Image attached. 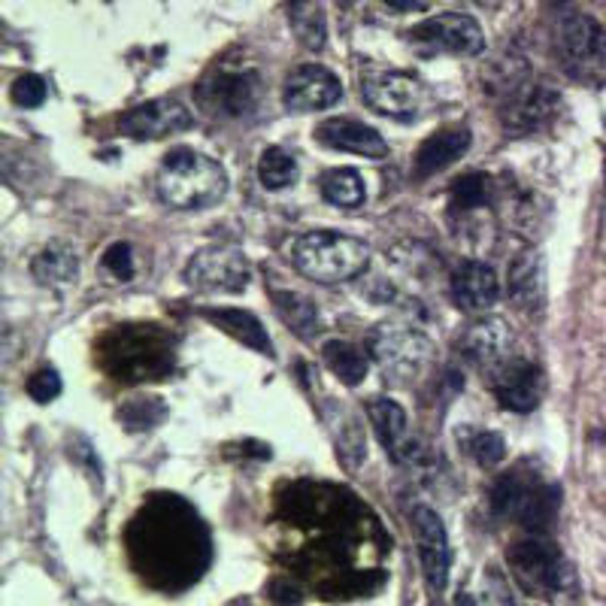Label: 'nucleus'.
Masks as SVG:
<instances>
[{
	"label": "nucleus",
	"mask_w": 606,
	"mask_h": 606,
	"mask_svg": "<svg viewBox=\"0 0 606 606\" xmlns=\"http://www.w3.org/2000/svg\"><path fill=\"white\" fill-rule=\"evenodd\" d=\"M489 192H492L489 179H485V176H480V173H470V176H464V179L455 185V192H452V204L461 206V209L485 206V201H489Z\"/></svg>",
	"instance_id": "30"
},
{
	"label": "nucleus",
	"mask_w": 606,
	"mask_h": 606,
	"mask_svg": "<svg viewBox=\"0 0 606 606\" xmlns=\"http://www.w3.org/2000/svg\"><path fill=\"white\" fill-rule=\"evenodd\" d=\"M298 161L295 155H288L286 150L279 146H270V150L261 152L258 158V179L267 192H283L288 185L298 183Z\"/></svg>",
	"instance_id": "28"
},
{
	"label": "nucleus",
	"mask_w": 606,
	"mask_h": 606,
	"mask_svg": "<svg viewBox=\"0 0 606 606\" xmlns=\"http://www.w3.org/2000/svg\"><path fill=\"white\" fill-rule=\"evenodd\" d=\"M367 419L377 431L379 443L394 464H412L419 458V440L412 436L410 419L401 403L389 398H370L367 401Z\"/></svg>",
	"instance_id": "12"
},
{
	"label": "nucleus",
	"mask_w": 606,
	"mask_h": 606,
	"mask_svg": "<svg viewBox=\"0 0 606 606\" xmlns=\"http://www.w3.org/2000/svg\"><path fill=\"white\" fill-rule=\"evenodd\" d=\"M455 606H480V604H476V597L473 595H458Z\"/></svg>",
	"instance_id": "35"
},
{
	"label": "nucleus",
	"mask_w": 606,
	"mask_h": 606,
	"mask_svg": "<svg viewBox=\"0 0 606 606\" xmlns=\"http://www.w3.org/2000/svg\"><path fill=\"white\" fill-rule=\"evenodd\" d=\"M201 316L213 321L218 331H225L230 333L234 340H240L243 346H249V349H255L258 355L274 358V340L267 337V328L255 319L253 312L234 307H206L201 309Z\"/></svg>",
	"instance_id": "19"
},
{
	"label": "nucleus",
	"mask_w": 606,
	"mask_h": 606,
	"mask_svg": "<svg viewBox=\"0 0 606 606\" xmlns=\"http://www.w3.org/2000/svg\"><path fill=\"white\" fill-rule=\"evenodd\" d=\"M321 197L331 206H340V209H358L364 206L367 188L361 173L352 171V167H337V171H328L321 176Z\"/></svg>",
	"instance_id": "25"
},
{
	"label": "nucleus",
	"mask_w": 606,
	"mask_h": 606,
	"mask_svg": "<svg viewBox=\"0 0 606 606\" xmlns=\"http://www.w3.org/2000/svg\"><path fill=\"white\" fill-rule=\"evenodd\" d=\"M412 43H424L431 49H443L452 55H480L485 52V34L480 22L464 12H440L412 28L407 34Z\"/></svg>",
	"instance_id": "8"
},
{
	"label": "nucleus",
	"mask_w": 606,
	"mask_h": 606,
	"mask_svg": "<svg viewBox=\"0 0 606 606\" xmlns=\"http://www.w3.org/2000/svg\"><path fill=\"white\" fill-rule=\"evenodd\" d=\"M494 394L513 412H531L543 398V377L534 364L527 361H510L501 364L494 377Z\"/></svg>",
	"instance_id": "17"
},
{
	"label": "nucleus",
	"mask_w": 606,
	"mask_h": 606,
	"mask_svg": "<svg viewBox=\"0 0 606 606\" xmlns=\"http://www.w3.org/2000/svg\"><path fill=\"white\" fill-rule=\"evenodd\" d=\"M291 264L319 286H337L364 274L370 246L337 230H309L291 246Z\"/></svg>",
	"instance_id": "2"
},
{
	"label": "nucleus",
	"mask_w": 606,
	"mask_h": 606,
	"mask_svg": "<svg viewBox=\"0 0 606 606\" xmlns=\"http://www.w3.org/2000/svg\"><path fill=\"white\" fill-rule=\"evenodd\" d=\"M321 358H325V367L331 370L333 377L340 379L343 386H361L367 379V355L352 343H343V340H331L321 349Z\"/></svg>",
	"instance_id": "26"
},
{
	"label": "nucleus",
	"mask_w": 606,
	"mask_h": 606,
	"mask_svg": "<svg viewBox=\"0 0 606 606\" xmlns=\"http://www.w3.org/2000/svg\"><path fill=\"white\" fill-rule=\"evenodd\" d=\"M361 97L379 115H389L398 122H412L419 119L424 106V85L410 73L401 70H379L367 68L361 73Z\"/></svg>",
	"instance_id": "5"
},
{
	"label": "nucleus",
	"mask_w": 606,
	"mask_h": 606,
	"mask_svg": "<svg viewBox=\"0 0 606 606\" xmlns=\"http://www.w3.org/2000/svg\"><path fill=\"white\" fill-rule=\"evenodd\" d=\"M389 3L391 10H398V12H415V10H424L431 0H386Z\"/></svg>",
	"instance_id": "34"
},
{
	"label": "nucleus",
	"mask_w": 606,
	"mask_h": 606,
	"mask_svg": "<svg viewBox=\"0 0 606 606\" xmlns=\"http://www.w3.org/2000/svg\"><path fill=\"white\" fill-rule=\"evenodd\" d=\"M31 274L40 286H70L80 276V258L64 243H52L43 253H37V258L31 261Z\"/></svg>",
	"instance_id": "22"
},
{
	"label": "nucleus",
	"mask_w": 606,
	"mask_h": 606,
	"mask_svg": "<svg viewBox=\"0 0 606 606\" xmlns=\"http://www.w3.org/2000/svg\"><path fill=\"white\" fill-rule=\"evenodd\" d=\"M155 192L171 209H206L225 197L228 173L204 152L173 150L155 176Z\"/></svg>",
	"instance_id": "1"
},
{
	"label": "nucleus",
	"mask_w": 606,
	"mask_h": 606,
	"mask_svg": "<svg viewBox=\"0 0 606 606\" xmlns=\"http://www.w3.org/2000/svg\"><path fill=\"white\" fill-rule=\"evenodd\" d=\"M555 110H558V94L549 92L546 85H527L525 92L510 103L506 125H513L515 131H531L543 125Z\"/></svg>",
	"instance_id": "21"
},
{
	"label": "nucleus",
	"mask_w": 606,
	"mask_h": 606,
	"mask_svg": "<svg viewBox=\"0 0 606 606\" xmlns=\"http://www.w3.org/2000/svg\"><path fill=\"white\" fill-rule=\"evenodd\" d=\"M103 270H110L115 279L127 283L134 276V255H131V246L127 243H115L103 255Z\"/></svg>",
	"instance_id": "33"
},
{
	"label": "nucleus",
	"mask_w": 606,
	"mask_h": 606,
	"mask_svg": "<svg viewBox=\"0 0 606 606\" xmlns=\"http://www.w3.org/2000/svg\"><path fill=\"white\" fill-rule=\"evenodd\" d=\"M47 82L40 80L37 73H24V76H19L16 85H12V101L19 103V106H24V110L43 106V103H47Z\"/></svg>",
	"instance_id": "31"
},
{
	"label": "nucleus",
	"mask_w": 606,
	"mask_h": 606,
	"mask_svg": "<svg viewBox=\"0 0 606 606\" xmlns=\"http://www.w3.org/2000/svg\"><path fill=\"white\" fill-rule=\"evenodd\" d=\"M412 531H415V543H419L424 579L431 585V592L443 595L449 585V567H452L446 527H443V522H440V515L434 510L415 506L412 510Z\"/></svg>",
	"instance_id": "10"
},
{
	"label": "nucleus",
	"mask_w": 606,
	"mask_h": 606,
	"mask_svg": "<svg viewBox=\"0 0 606 606\" xmlns=\"http://www.w3.org/2000/svg\"><path fill=\"white\" fill-rule=\"evenodd\" d=\"M61 389H64V382H61L58 370H52V367H40V370L31 373V379H28V394H31L37 403H52L58 394H61Z\"/></svg>",
	"instance_id": "32"
},
{
	"label": "nucleus",
	"mask_w": 606,
	"mask_h": 606,
	"mask_svg": "<svg viewBox=\"0 0 606 606\" xmlns=\"http://www.w3.org/2000/svg\"><path fill=\"white\" fill-rule=\"evenodd\" d=\"M253 279V267L234 249H204L185 267V283L204 295H240Z\"/></svg>",
	"instance_id": "7"
},
{
	"label": "nucleus",
	"mask_w": 606,
	"mask_h": 606,
	"mask_svg": "<svg viewBox=\"0 0 606 606\" xmlns=\"http://www.w3.org/2000/svg\"><path fill=\"white\" fill-rule=\"evenodd\" d=\"M497 298H501V283L489 264H458L455 276H452V300L458 307L464 312H485L497 304Z\"/></svg>",
	"instance_id": "16"
},
{
	"label": "nucleus",
	"mask_w": 606,
	"mask_h": 606,
	"mask_svg": "<svg viewBox=\"0 0 606 606\" xmlns=\"http://www.w3.org/2000/svg\"><path fill=\"white\" fill-rule=\"evenodd\" d=\"M468 452L480 468H497L506 458V443L504 436L494 434V431H476L470 436Z\"/></svg>",
	"instance_id": "29"
},
{
	"label": "nucleus",
	"mask_w": 606,
	"mask_h": 606,
	"mask_svg": "<svg viewBox=\"0 0 606 606\" xmlns=\"http://www.w3.org/2000/svg\"><path fill=\"white\" fill-rule=\"evenodd\" d=\"M431 343L419 331L401 328V325H382L370 333V355L386 373L394 377H412L428 361Z\"/></svg>",
	"instance_id": "9"
},
{
	"label": "nucleus",
	"mask_w": 606,
	"mask_h": 606,
	"mask_svg": "<svg viewBox=\"0 0 606 606\" xmlns=\"http://www.w3.org/2000/svg\"><path fill=\"white\" fill-rule=\"evenodd\" d=\"M506 561H510L515 583L522 585L527 595H561L564 588L573 585L571 564L549 540H518L506 549Z\"/></svg>",
	"instance_id": "3"
},
{
	"label": "nucleus",
	"mask_w": 606,
	"mask_h": 606,
	"mask_svg": "<svg viewBox=\"0 0 606 606\" xmlns=\"http://www.w3.org/2000/svg\"><path fill=\"white\" fill-rule=\"evenodd\" d=\"M492 506L497 515L518 518L522 525H549L558 506V492L543 482H527L513 473L494 485Z\"/></svg>",
	"instance_id": "6"
},
{
	"label": "nucleus",
	"mask_w": 606,
	"mask_h": 606,
	"mask_svg": "<svg viewBox=\"0 0 606 606\" xmlns=\"http://www.w3.org/2000/svg\"><path fill=\"white\" fill-rule=\"evenodd\" d=\"M288 22L295 28V34L307 49L319 52L325 49L328 40V24H325V12L316 0H295L291 10H288Z\"/></svg>",
	"instance_id": "27"
},
{
	"label": "nucleus",
	"mask_w": 606,
	"mask_h": 606,
	"mask_svg": "<svg viewBox=\"0 0 606 606\" xmlns=\"http://www.w3.org/2000/svg\"><path fill=\"white\" fill-rule=\"evenodd\" d=\"M510 298L515 307L537 309L543 304V264L537 255H518L510 267Z\"/></svg>",
	"instance_id": "23"
},
{
	"label": "nucleus",
	"mask_w": 606,
	"mask_h": 606,
	"mask_svg": "<svg viewBox=\"0 0 606 606\" xmlns=\"http://www.w3.org/2000/svg\"><path fill=\"white\" fill-rule=\"evenodd\" d=\"M274 307L276 316L286 321L291 331L304 337V340H312L316 333L321 331L319 309L304 295H295V291H274Z\"/></svg>",
	"instance_id": "24"
},
{
	"label": "nucleus",
	"mask_w": 606,
	"mask_h": 606,
	"mask_svg": "<svg viewBox=\"0 0 606 606\" xmlns=\"http://www.w3.org/2000/svg\"><path fill=\"white\" fill-rule=\"evenodd\" d=\"M510 343H513V337L506 331L504 321H480L464 337V355H468L473 364L497 367L506 361Z\"/></svg>",
	"instance_id": "20"
},
{
	"label": "nucleus",
	"mask_w": 606,
	"mask_h": 606,
	"mask_svg": "<svg viewBox=\"0 0 606 606\" xmlns=\"http://www.w3.org/2000/svg\"><path fill=\"white\" fill-rule=\"evenodd\" d=\"M343 97V85L331 70L321 64H300L286 76L283 85V101L295 113H316L328 110Z\"/></svg>",
	"instance_id": "11"
},
{
	"label": "nucleus",
	"mask_w": 606,
	"mask_h": 606,
	"mask_svg": "<svg viewBox=\"0 0 606 606\" xmlns=\"http://www.w3.org/2000/svg\"><path fill=\"white\" fill-rule=\"evenodd\" d=\"M316 140L321 146L337 152H352V155H364V158L382 161L389 158V143L379 134L377 127L355 122V119H328L316 127Z\"/></svg>",
	"instance_id": "14"
},
{
	"label": "nucleus",
	"mask_w": 606,
	"mask_h": 606,
	"mask_svg": "<svg viewBox=\"0 0 606 606\" xmlns=\"http://www.w3.org/2000/svg\"><path fill=\"white\" fill-rule=\"evenodd\" d=\"M201 101L209 113L243 115L258 103V73H222L216 82H204Z\"/></svg>",
	"instance_id": "15"
},
{
	"label": "nucleus",
	"mask_w": 606,
	"mask_h": 606,
	"mask_svg": "<svg viewBox=\"0 0 606 606\" xmlns=\"http://www.w3.org/2000/svg\"><path fill=\"white\" fill-rule=\"evenodd\" d=\"M470 150V131L468 127H446L440 134H431L424 140L419 152H415V161H412V171L419 179H428L434 173L452 167L464 152Z\"/></svg>",
	"instance_id": "18"
},
{
	"label": "nucleus",
	"mask_w": 606,
	"mask_h": 606,
	"mask_svg": "<svg viewBox=\"0 0 606 606\" xmlns=\"http://www.w3.org/2000/svg\"><path fill=\"white\" fill-rule=\"evenodd\" d=\"M555 47H558L561 68L567 70L573 80H597L606 70V31L595 16L576 12L571 19H564Z\"/></svg>",
	"instance_id": "4"
},
{
	"label": "nucleus",
	"mask_w": 606,
	"mask_h": 606,
	"mask_svg": "<svg viewBox=\"0 0 606 606\" xmlns=\"http://www.w3.org/2000/svg\"><path fill=\"white\" fill-rule=\"evenodd\" d=\"M192 122H195L192 113L185 110L183 103L171 101V97L140 103L131 113H125L119 119L122 131L134 140H161L167 137V134H176V131L192 127Z\"/></svg>",
	"instance_id": "13"
}]
</instances>
